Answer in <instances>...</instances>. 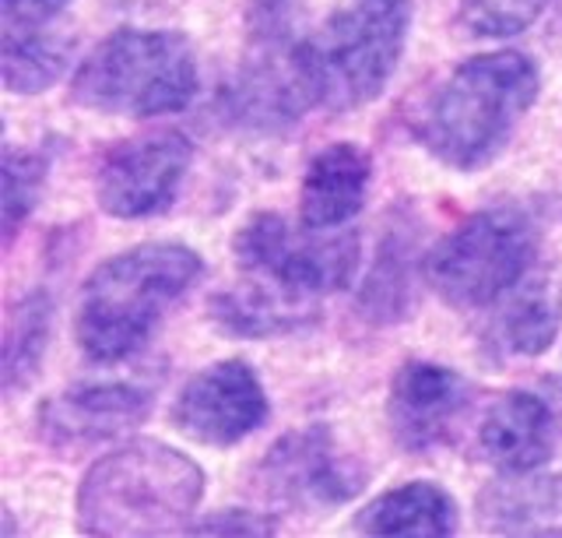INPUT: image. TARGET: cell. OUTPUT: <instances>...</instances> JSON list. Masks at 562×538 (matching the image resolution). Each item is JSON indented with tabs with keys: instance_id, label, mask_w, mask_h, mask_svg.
<instances>
[{
	"instance_id": "6da1fadb",
	"label": "cell",
	"mask_w": 562,
	"mask_h": 538,
	"mask_svg": "<svg viewBox=\"0 0 562 538\" xmlns=\"http://www.w3.org/2000/svg\"><path fill=\"white\" fill-rule=\"evenodd\" d=\"M541 89L538 64L517 49L471 57L436 85L415 116V137L436 162L479 172L496 162Z\"/></svg>"
},
{
	"instance_id": "7a4b0ae2",
	"label": "cell",
	"mask_w": 562,
	"mask_h": 538,
	"mask_svg": "<svg viewBox=\"0 0 562 538\" xmlns=\"http://www.w3.org/2000/svg\"><path fill=\"white\" fill-rule=\"evenodd\" d=\"M204 271L183 243H140L88 274L75 310V338L92 362H123L148 345Z\"/></svg>"
},
{
	"instance_id": "3957f363",
	"label": "cell",
	"mask_w": 562,
	"mask_h": 538,
	"mask_svg": "<svg viewBox=\"0 0 562 538\" xmlns=\"http://www.w3.org/2000/svg\"><path fill=\"white\" fill-rule=\"evenodd\" d=\"M204 500V472L162 440H131L99 458L78 485L85 535H172Z\"/></svg>"
},
{
	"instance_id": "277c9868",
	"label": "cell",
	"mask_w": 562,
	"mask_h": 538,
	"mask_svg": "<svg viewBox=\"0 0 562 538\" xmlns=\"http://www.w3.org/2000/svg\"><path fill=\"white\" fill-rule=\"evenodd\" d=\"M198 81V54L183 32L127 25L78 64L70 102L102 116L151 120L187 110Z\"/></svg>"
},
{
	"instance_id": "5b68a950",
	"label": "cell",
	"mask_w": 562,
	"mask_h": 538,
	"mask_svg": "<svg viewBox=\"0 0 562 538\" xmlns=\"http://www.w3.org/2000/svg\"><path fill=\"white\" fill-rule=\"evenodd\" d=\"M412 29V0H348L316 36L299 43V81L310 107L330 113L380 99Z\"/></svg>"
},
{
	"instance_id": "8992f818",
	"label": "cell",
	"mask_w": 562,
	"mask_h": 538,
	"mask_svg": "<svg viewBox=\"0 0 562 538\" xmlns=\"http://www.w3.org/2000/svg\"><path fill=\"white\" fill-rule=\"evenodd\" d=\"M535 225L517 208L468 215L426 254V282L457 310H482L514 292L535 260Z\"/></svg>"
},
{
	"instance_id": "52a82bcc",
	"label": "cell",
	"mask_w": 562,
	"mask_h": 538,
	"mask_svg": "<svg viewBox=\"0 0 562 538\" xmlns=\"http://www.w3.org/2000/svg\"><path fill=\"white\" fill-rule=\"evenodd\" d=\"M233 254L250 282L303 310H316L324 296L351 285L362 243L351 229L334 236L303 229V236H295L281 215L257 212L236 229Z\"/></svg>"
},
{
	"instance_id": "ba28073f",
	"label": "cell",
	"mask_w": 562,
	"mask_h": 538,
	"mask_svg": "<svg viewBox=\"0 0 562 538\" xmlns=\"http://www.w3.org/2000/svg\"><path fill=\"white\" fill-rule=\"evenodd\" d=\"M193 159L180 131H148L127 137L102 155L95 172L99 208L113 218H151L172 208Z\"/></svg>"
},
{
	"instance_id": "9c48e42d",
	"label": "cell",
	"mask_w": 562,
	"mask_h": 538,
	"mask_svg": "<svg viewBox=\"0 0 562 538\" xmlns=\"http://www.w3.org/2000/svg\"><path fill=\"white\" fill-rule=\"evenodd\" d=\"M260 490L274 503L299 511L341 507L366 485V468L341 455L327 426H303L285 433L257 468Z\"/></svg>"
},
{
	"instance_id": "30bf717a",
	"label": "cell",
	"mask_w": 562,
	"mask_h": 538,
	"mask_svg": "<svg viewBox=\"0 0 562 538\" xmlns=\"http://www.w3.org/2000/svg\"><path fill=\"white\" fill-rule=\"evenodd\" d=\"M271 405L257 370L243 359L211 362L176 394L172 426L204 447H236L268 423Z\"/></svg>"
},
{
	"instance_id": "8fae6325",
	"label": "cell",
	"mask_w": 562,
	"mask_h": 538,
	"mask_svg": "<svg viewBox=\"0 0 562 538\" xmlns=\"http://www.w3.org/2000/svg\"><path fill=\"white\" fill-rule=\"evenodd\" d=\"M151 394L134 384H78L40 408V440L57 455H85L148 423Z\"/></svg>"
},
{
	"instance_id": "7c38bea8",
	"label": "cell",
	"mask_w": 562,
	"mask_h": 538,
	"mask_svg": "<svg viewBox=\"0 0 562 538\" xmlns=\"http://www.w3.org/2000/svg\"><path fill=\"white\" fill-rule=\"evenodd\" d=\"M464 412L468 384L457 370L412 359L394 373L386 415H391V429L404 450L422 455V450L447 444L457 423L464 419Z\"/></svg>"
},
{
	"instance_id": "4fadbf2b",
	"label": "cell",
	"mask_w": 562,
	"mask_h": 538,
	"mask_svg": "<svg viewBox=\"0 0 562 538\" xmlns=\"http://www.w3.org/2000/svg\"><path fill=\"white\" fill-rule=\"evenodd\" d=\"M373 159L356 142H334L321 148L306 166L303 187H299V225L303 229H341L366 204Z\"/></svg>"
},
{
	"instance_id": "5bb4252c",
	"label": "cell",
	"mask_w": 562,
	"mask_h": 538,
	"mask_svg": "<svg viewBox=\"0 0 562 538\" xmlns=\"http://www.w3.org/2000/svg\"><path fill=\"white\" fill-rule=\"evenodd\" d=\"M479 450L506 475H527L555 455V419L541 397L506 391L488 405L479 426Z\"/></svg>"
},
{
	"instance_id": "9a60e30c",
	"label": "cell",
	"mask_w": 562,
	"mask_h": 538,
	"mask_svg": "<svg viewBox=\"0 0 562 538\" xmlns=\"http://www.w3.org/2000/svg\"><path fill=\"white\" fill-rule=\"evenodd\" d=\"M362 535H404L443 538L457 531V500L436 482H408L401 490L380 493L356 517Z\"/></svg>"
},
{
	"instance_id": "2e32d148",
	"label": "cell",
	"mask_w": 562,
	"mask_h": 538,
	"mask_svg": "<svg viewBox=\"0 0 562 538\" xmlns=\"http://www.w3.org/2000/svg\"><path fill=\"white\" fill-rule=\"evenodd\" d=\"M316 310H303L289 300H281L278 292L263 289L246 279L236 289H225L211 300V321H215L225 335L233 338H278L299 332L303 324L313 321Z\"/></svg>"
},
{
	"instance_id": "e0dca14e",
	"label": "cell",
	"mask_w": 562,
	"mask_h": 538,
	"mask_svg": "<svg viewBox=\"0 0 562 538\" xmlns=\"http://www.w3.org/2000/svg\"><path fill=\"white\" fill-rule=\"evenodd\" d=\"M562 292L549 282H527L496 324V345L506 356H541L559 335Z\"/></svg>"
},
{
	"instance_id": "ac0fdd59",
	"label": "cell",
	"mask_w": 562,
	"mask_h": 538,
	"mask_svg": "<svg viewBox=\"0 0 562 538\" xmlns=\"http://www.w3.org/2000/svg\"><path fill=\"white\" fill-rule=\"evenodd\" d=\"M67 60H70L67 40H53V32H43V25H8L4 49H0L8 92L14 96L46 92L64 75Z\"/></svg>"
},
{
	"instance_id": "d6986e66",
	"label": "cell",
	"mask_w": 562,
	"mask_h": 538,
	"mask_svg": "<svg viewBox=\"0 0 562 538\" xmlns=\"http://www.w3.org/2000/svg\"><path fill=\"white\" fill-rule=\"evenodd\" d=\"M412 236L408 229H391L380 243L373 268L366 274L359 310L376 324H394L412 306Z\"/></svg>"
},
{
	"instance_id": "ffe728a7",
	"label": "cell",
	"mask_w": 562,
	"mask_h": 538,
	"mask_svg": "<svg viewBox=\"0 0 562 538\" xmlns=\"http://www.w3.org/2000/svg\"><path fill=\"white\" fill-rule=\"evenodd\" d=\"M53 327V303L43 289L22 296L8 314L4 327V391L14 394L32 384L40 373Z\"/></svg>"
},
{
	"instance_id": "44dd1931",
	"label": "cell",
	"mask_w": 562,
	"mask_h": 538,
	"mask_svg": "<svg viewBox=\"0 0 562 538\" xmlns=\"http://www.w3.org/2000/svg\"><path fill=\"white\" fill-rule=\"evenodd\" d=\"M49 162L40 152H18L14 145L4 148V236L14 239L22 222H29V215L35 212V201L43 194Z\"/></svg>"
},
{
	"instance_id": "7402d4cb",
	"label": "cell",
	"mask_w": 562,
	"mask_h": 538,
	"mask_svg": "<svg viewBox=\"0 0 562 538\" xmlns=\"http://www.w3.org/2000/svg\"><path fill=\"white\" fill-rule=\"evenodd\" d=\"M549 0H461L457 25L474 40H506L531 29Z\"/></svg>"
},
{
	"instance_id": "603a6c76",
	"label": "cell",
	"mask_w": 562,
	"mask_h": 538,
	"mask_svg": "<svg viewBox=\"0 0 562 538\" xmlns=\"http://www.w3.org/2000/svg\"><path fill=\"white\" fill-rule=\"evenodd\" d=\"M193 535H271L274 525L263 520L260 514H246V511H218L207 520H193L187 528Z\"/></svg>"
},
{
	"instance_id": "cb8c5ba5",
	"label": "cell",
	"mask_w": 562,
	"mask_h": 538,
	"mask_svg": "<svg viewBox=\"0 0 562 538\" xmlns=\"http://www.w3.org/2000/svg\"><path fill=\"white\" fill-rule=\"evenodd\" d=\"M70 4V0H4L8 25H46Z\"/></svg>"
}]
</instances>
